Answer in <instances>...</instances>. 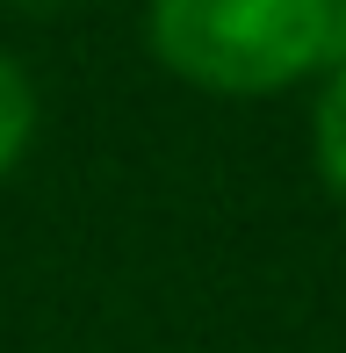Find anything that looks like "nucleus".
<instances>
[{
  "instance_id": "nucleus-1",
  "label": "nucleus",
  "mask_w": 346,
  "mask_h": 353,
  "mask_svg": "<svg viewBox=\"0 0 346 353\" xmlns=\"http://www.w3.org/2000/svg\"><path fill=\"white\" fill-rule=\"evenodd\" d=\"M145 37L202 94H281L346 51L339 0H152Z\"/></svg>"
},
{
  "instance_id": "nucleus-2",
  "label": "nucleus",
  "mask_w": 346,
  "mask_h": 353,
  "mask_svg": "<svg viewBox=\"0 0 346 353\" xmlns=\"http://www.w3.org/2000/svg\"><path fill=\"white\" fill-rule=\"evenodd\" d=\"M310 144H318V173H325V188H332L339 210H346V51L325 65L318 108H310Z\"/></svg>"
},
{
  "instance_id": "nucleus-3",
  "label": "nucleus",
  "mask_w": 346,
  "mask_h": 353,
  "mask_svg": "<svg viewBox=\"0 0 346 353\" xmlns=\"http://www.w3.org/2000/svg\"><path fill=\"white\" fill-rule=\"evenodd\" d=\"M29 137H37V87H29V72L14 65L8 51H0V181L22 166Z\"/></svg>"
},
{
  "instance_id": "nucleus-4",
  "label": "nucleus",
  "mask_w": 346,
  "mask_h": 353,
  "mask_svg": "<svg viewBox=\"0 0 346 353\" xmlns=\"http://www.w3.org/2000/svg\"><path fill=\"white\" fill-rule=\"evenodd\" d=\"M339 37H346V0H339Z\"/></svg>"
},
{
  "instance_id": "nucleus-5",
  "label": "nucleus",
  "mask_w": 346,
  "mask_h": 353,
  "mask_svg": "<svg viewBox=\"0 0 346 353\" xmlns=\"http://www.w3.org/2000/svg\"><path fill=\"white\" fill-rule=\"evenodd\" d=\"M29 8H43V0H29Z\"/></svg>"
}]
</instances>
